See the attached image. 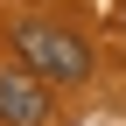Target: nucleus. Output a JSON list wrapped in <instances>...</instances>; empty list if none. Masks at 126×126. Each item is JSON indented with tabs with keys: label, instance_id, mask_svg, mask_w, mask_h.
<instances>
[{
	"label": "nucleus",
	"instance_id": "nucleus-1",
	"mask_svg": "<svg viewBox=\"0 0 126 126\" xmlns=\"http://www.w3.org/2000/svg\"><path fill=\"white\" fill-rule=\"evenodd\" d=\"M7 42H14V63L42 84H84L91 77V42L63 21H14Z\"/></svg>",
	"mask_w": 126,
	"mask_h": 126
},
{
	"label": "nucleus",
	"instance_id": "nucleus-2",
	"mask_svg": "<svg viewBox=\"0 0 126 126\" xmlns=\"http://www.w3.org/2000/svg\"><path fill=\"white\" fill-rule=\"evenodd\" d=\"M0 126H49V84L28 77L21 63L0 70Z\"/></svg>",
	"mask_w": 126,
	"mask_h": 126
}]
</instances>
